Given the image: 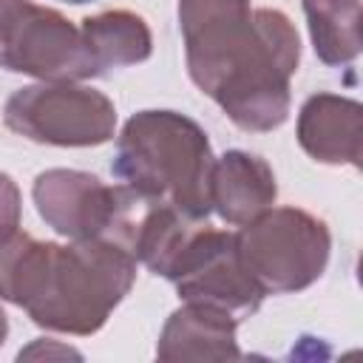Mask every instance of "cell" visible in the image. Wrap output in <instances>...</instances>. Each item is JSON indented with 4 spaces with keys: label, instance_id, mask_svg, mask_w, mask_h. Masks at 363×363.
I'll list each match as a JSON object with an SVG mask.
<instances>
[{
    "label": "cell",
    "instance_id": "cell-1",
    "mask_svg": "<svg viewBox=\"0 0 363 363\" xmlns=\"http://www.w3.org/2000/svg\"><path fill=\"white\" fill-rule=\"evenodd\" d=\"M136 267V255L108 238L57 244L14 230L0 238V301L40 329L88 337L125 301Z\"/></svg>",
    "mask_w": 363,
    "mask_h": 363
},
{
    "label": "cell",
    "instance_id": "cell-2",
    "mask_svg": "<svg viewBox=\"0 0 363 363\" xmlns=\"http://www.w3.org/2000/svg\"><path fill=\"white\" fill-rule=\"evenodd\" d=\"M213 164L210 139L196 119L179 111L147 108L122 125L111 170L142 201L204 221L213 213Z\"/></svg>",
    "mask_w": 363,
    "mask_h": 363
},
{
    "label": "cell",
    "instance_id": "cell-3",
    "mask_svg": "<svg viewBox=\"0 0 363 363\" xmlns=\"http://www.w3.org/2000/svg\"><path fill=\"white\" fill-rule=\"evenodd\" d=\"M301 62V40L278 9H252V34L204 85L227 119L247 133H269L289 119V82Z\"/></svg>",
    "mask_w": 363,
    "mask_h": 363
},
{
    "label": "cell",
    "instance_id": "cell-4",
    "mask_svg": "<svg viewBox=\"0 0 363 363\" xmlns=\"http://www.w3.org/2000/svg\"><path fill=\"white\" fill-rule=\"evenodd\" d=\"M235 250L264 295H289L326 272L332 233L309 210L269 207L235 233Z\"/></svg>",
    "mask_w": 363,
    "mask_h": 363
},
{
    "label": "cell",
    "instance_id": "cell-5",
    "mask_svg": "<svg viewBox=\"0 0 363 363\" xmlns=\"http://www.w3.org/2000/svg\"><path fill=\"white\" fill-rule=\"evenodd\" d=\"M31 199L40 218L68 241L108 238L133 252V233L147 201L125 184H105L99 176L71 167L37 173Z\"/></svg>",
    "mask_w": 363,
    "mask_h": 363
},
{
    "label": "cell",
    "instance_id": "cell-6",
    "mask_svg": "<svg viewBox=\"0 0 363 363\" xmlns=\"http://www.w3.org/2000/svg\"><path fill=\"white\" fill-rule=\"evenodd\" d=\"M0 68L40 82H82L102 77L79 26L31 0H0Z\"/></svg>",
    "mask_w": 363,
    "mask_h": 363
},
{
    "label": "cell",
    "instance_id": "cell-7",
    "mask_svg": "<svg viewBox=\"0 0 363 363\" xmlns=\"http://www.w3.org/2000/svg\"><path fill=\"white\" fill-rule=\"evenodd\" d=\"M3 122L17 136L54 147H96L116 133L113 102L82 82H34L17 88Z\"/></svg>",
    "mask_w": 363,
    "mask_h": 363
},
{
    "label": "cell",
    "instance_id": "cell-8",
    "mask_svg": "<svg viewBox=\"0 0 363 363\" xmlns=\"http://www.w3.org/2000/svg\"><path fill=\"white\" fill-rule=\"evenodd\" d=\"M167 281H173L182 301L216 306L238 323L255 315L267 298L238 258L235 233L216 230L210 221L190 235Z\"/></svg>",
    "mask_w": 363,
    "mask_h": 363
},
{
    "label": "cell",
    "instance_id": "cell-9",
    "mask_svg": "<svg viewBox=\"0 0 363 363\" xmlns=\"http://www.w3.org/2000/svg\"><path fill=\"white\" fill-rule=\"evenodd\" d=\"M179 31L193 85L201 91L218 65L250 37V0H179Z\"/></svg>",
    "mask_w": 363,
    "mask_h": 363
},
{
    "label": "cell",
    "instance_id": "cell-10",
    "mask_svg": "<svg viewBox=\"0 0 363 363\" xmlns=\"http://www.w3.org/2000/svg\"><path fill=\"white\" fill-rule=\"evenodd\" d=\"M295 136L301 150L320 164L360 167L363 105L352 96L318 91L301 105Z\"/></svg>",
    "mask_w": 363,
    "mask_h": 363
},
{
    "label": "cell",
    "instance_id": "cell-11",
    "mask_svg": "<svg viewBox=\"0 0 363 363\" xmlns=\"http://www.w3.org/2000/svg\"><path fill=\"white\" fill-rule=\"evenodd\" d=\"M275 199L278 184L267 159L238 147L216 159L210 176V204L221 221L244 227L247 221L267 213Z\"/></svg>",
    "mask_w": 363,
    "mask_h": 363
},
{
    "label": "cell",
    "instance_id": "cell-12",
    "mask_svg": "<svg viewBox=\"0 0 363 363\" xmlns=\"http://www.w3.org/2000/svg\"><path fill=\"white\" fill-rule=\"evenodd\" d=\"M238 320L227 312L204 303H182L164 320L156 357L164 363L179 360H238L241 349L235 340Z\"/></svg>",
    "mask_w": 363,
    "mask_h": 363
},
{
    "label": "cell",
    "instance_id": "cell-13",
    "mask_svg": "<svg viewBox=\"0 0 363 363\" xmlns=\"http://www.w3.org/2000/svg\"><path fill=\"white\" fill-rule=\"evenodd\" d=\"M79 31L99 74H105L108 68L139 65L153 54L150 26L145 23V17L128 9H111L85 17L79 23Z\"/></svg>",
    "mask_w": 363,
    "mask_h": 363
},
{
    "label": "cell",
    "instance_id": "cell-14",
    "mask_svg": "<svg viewBox=\"0 0 363 363\" xmlns=\"http://www.w3.org/2000/svg\"><path fill=\"white\" fill-rule=\"evenodd\" d=\"M312 48L323 65L340 68L360 54V0H301Z\"/></svg>",
    "mask_w": 363,
    "mask_h": 363
},
{
    "label": "cell",
    "instance_id": "cell-15",
    "mask_svg": "<svg viewBox=\"0 0 363 363\" xmlns=\"http://www.w3.org/2000/svg\"><path fill=\"white\" fill-rule=\"evenodd\" d=\"M20 216H23L20 187L9 173L0 170V238L20 230Z\"/></svg>",
    "mask_w": 363,
    "mask_h": 363
},
{
    "label": "cell",
    "instance_id": "cell-16",
    "mask_svg": "<svg viewBox=\"0 0 363 363\" xmlns=\"http://www.w3.org/2000/svg\"><path fill=\"white\" fill-rule=\"evenodd\" d=\"M6 337H9V318H6V312L0 306V346L6 343Z\"/></svg>",
    "mask_w": 363,
    "mask_h": 363
},
{
    "label": "cell",
    "instance_id": "cell-17",
    "mask_svg": "<svg viewBox=\"0 0 363 363\" xmlns=\"http://www.w3.org/2000/svg\"><path fill=\"white\" fill-rule=\"evenodd\" d=\"M60 3H71V6H82V3H91V0H60Z\"/></svg>",
    "mask_w": 363,
    "mask_h": 363
}]
</instances>
